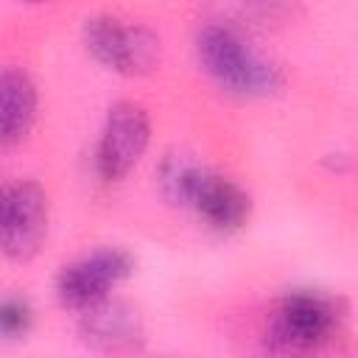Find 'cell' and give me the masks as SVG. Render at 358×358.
Returning a JSON list of instances; mask_svg holds the SVG:
<instances>
[{"label":"cell","instance_id":"obj_1","mask_svg":"<svg viewBox=\"0 0 358 358\" xmlns=\"http://www.w3.org/2000/svg\"><path fill=\"white\" fill-rule=\"evenodd\" d=\"M196 59L207 78L235 98H268L285 84L277 62L260 56L232 22H207L196 34Z\"/></svg>","mask_w":358,"mask_h":358},{"label":"cell","instance_id":"obj_2","mask_svg":"<svg viewBox=\"0 0 358 358\" xmlns=\"http://www.w3.org/2000/svg\"><path fill=\"white\" fill-rule=\"evenodd\" d=\"M344 319V302L324 291L296 288L285 294L268 322V347L280 352H308L327 344Z\"/></svg>","mask_w":358,"mask_h":358},{"label":"cell","instance_id":"obj_3","mask_svg":"<svg viewBox=\"0 0 358 358\" xmlns=\"http://www.w3.org/2000/svg\"><path fill=\"white\" fill-rule=\"evenodd\" d=\"M87 53L117 76H145L159 62V39L140 22H123L115 17H90L81 28Z\"/></svg>","mask_w":358,"mask_h":358},{"label":"cell","instance_id":"obj_4","mask_svg":"<svg viewBox=\"0 0 358 358\" xmlns=\"http://www.w3.org/2000/svg\"><path fill=\"white\" fill-rule=\"evenodd\" d=\"M151 143V117L137 101H117L109 106L101 137L92 154V168L101 182L126 179L143 159Z\"/></svg>","mask_w":358,"mask_h":358},{"label":"cell","instance_id":"obj_5","mask_svg":"<svg viewBox=\"0 0 358 358\" xmlns=\"http://www.w3.org/2000/svg\"><path fill=\"white\" fill-rule=\"evenodd\" d=\"M134 260L126 249L103 246L73 263H67L56 277V299L62 308L81 313L84 308L109 296L126 277H131Z\"/></svg>","mask_w":358,"mask_h":358},{"label":"cell","instance_id":"obj_6","mask_svg":"<svg viewBox=\"0 0 358 358\" xmlns=\"http://www.w3.org/2000/svg\"><path fill=\"white\" fill-rule=\"evenodd\" d=\"M50 204L36 182L11 185L0 215V252L14 263H31L48 238Z\"/></svg>","mask_w":358,"mask_h":358},{"label":"cell","instance_id":"obj_7","mask_svg":"<svg viewBox=\"0 0 358 358\" xmlns=\"http://www.w3.org/2000/svg\"><path fill=\"white\" fill-rule=\"evenodd\" d=\"M185 207H190L210 229L224 235L243 229L252 218V196L235 179L204 165H199L190 182Z\"/></svg>","mask_w":358,"mask_h":358},{"label":"cell","instance_id":"obj_8","mask_svg":"<svg viewBox=\"0 0 358 358\" xmlns=\"http://www.w3.org/2000/svg\"><path fill=\"white\" fill-rule=\"evenodd\" d=\"M78 330L90 347L103 352H134L145 338L140 313L129 302L115 296H103L101 302L84 308Z\"/></svg>","mask_w":358,"mask_h":358},{"label":"cell","instance_id":"obj_9","mask_svg":"<svg viewBox=\"0 0 358 358\" xmlns=\"http://www.w3.org/2000/svg\"><path fill=\"white\" fill-rule=\"evenodd\" d=\"M39 109V92L34 78L22 67L0 70V148L20 145L34 123Z\"/></svg>","mask_w":358,"mask_h":358},{"label":"cell","instance_id":"obj_10","mask_svg":"<svg viewBox=\"0 0 358 358\" xmlns=\"http://www.w3.org/2000/svg\"><path fill=\"white\" fill-rule=\"evenodd\" d=\"M196 171H199L196 159H190L185 154H168L159 162V171H157V185H159V193L165 196V201L185 207Z\"/></svg>","mask_w":358,"mask_h":358},{"label":"cell","instance_id":"obj_11","mask_svg":"<svg viewBox=\"0 0 358 358\" xmlns=\"http://www.w3.org/2000/svg\"><path fill=\"white\" fill-rule=\"evenodd\" d=\"M34 324V308L22 296H3L0 299V338L14 341L25 338Z\"/></svg>","mask_w":358,"mask_h":358},{"label":"cell","instance_id":"obj_12","mask_svg":"<svg viewBox=\"0 0 358 358\" xmlns=\"http://www.w3.org/2000/svg\"><path fill=\"white\" fill-rule=\"evenodd\" d=\"M6 193H8V187H6V185H0V215H3V204H6Z\"/></svg>","mask_w":358,"mask_h":358},{"label":"cell","instance_id":"obj_13","mask_svg":"<svg viewBox=\"0 0 358 358\" xmlns=\"http://www.w3.org/2000/svg\"><path fill=\"white\" fill-rule=\"evenodd\" d=\"M28 3H48V0H28Z\"/></svg>","mask_w":358,"mask_h":358}]
</instances>
